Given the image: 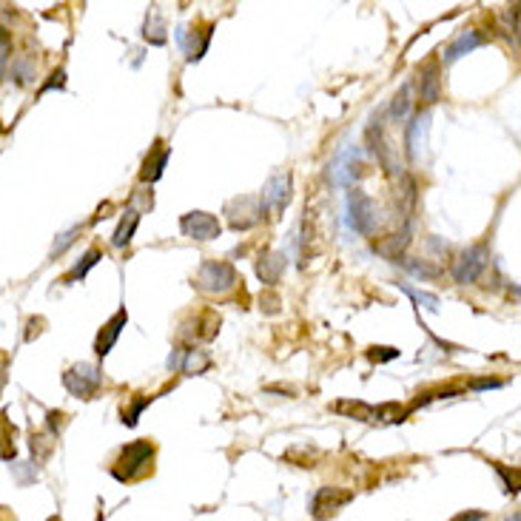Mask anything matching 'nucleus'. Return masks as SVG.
<instances>
[{
    "instance_id": "1",
    "label": "nucleus",
    "mask_w": 521,
    "mask_h": 521,
    "mask_svg": "<svg viewBox=\"0 0 521 521\" xmlns=\"http://www.w3.org/2000/svg\"><path fill=\"white\" fill-rule=\"evenodd\" d=\"M151 461H154V444L148 439H137L120 450V456L111 467V476L117 481H134L145 470H151Z\"/></svg>"
},
{
    "instance_id": "2",
    "label": "nucleus",
    "mask_w": 521,
    "mask_h": 521,
    "mask_svg": "<svg viewBox=\"0 0 521 521\" xmlns=\"http://www.w3.org/2000/svg\"><path fill=\"white\" fill-rule=\"evenodd\" d=\"M240 282L237 276V268L231 262H223V259H208L200 265L197 271V279H194V288L203 291V293H228L234 285Z\"/></svg>"
},
{
    "instance_id": "3",
    "label": "nucleus",
    "mask_w": 521,
    "mask_h": 521,
    "mask_svg": "<svg viewBox=\"0 0 521 521\" xmlns=\"http://www.w3.org/2000/svg\"><path fill=\"white\" fill-rule=\"evenodd\" d=\"M291 203V171H276L274 177L265 183L262 194H259V211L262 217H279Z\"/></svg>"
},
{
    "instance_id": "4",
    "label": "nucleus",
    "mask_w": 521,
    "mask_h": 521,
    "mask_svg": "<svg viewBox=\"0 0 521 521\" xmlns=\"http://www.w3.org/2000/svg\"><path fill=\"white\" fill-rule=\"evenodd\" d=\"M487 262H490V251H487V245L484 242H478V245H470L467 251H461V257L453 262V282H459V285H470V282H476L481 274H484V268H487Z\"/></svg>"
},
{
    "instance_id": "5",
    "label": "nucleus",
    "mask_w": 521,
    "mask_h": 521,
    "mask_svg": "<svg viewBox=\"0 0 521 521\" xmlns=\"http://www.w3.org/2000/svg\"><path fill=\"white\" fill-rule=\"evenodd\" d=\"M100 382H103L100 368L97 365H86V362H80V365H74V368H69L63 374L66 391L72 396H77V399H91L100 391Z\"/></svg>"
},
{
    "instance_id": "6",
    "label": "nucleus",
    "mask_w": 521,
    "mask_h": 521,
    "mask_svg": "<svg viewBox=\"0 0 521 521\" xmlns=\"http://www.w3.org/2000/svg\"><path fill=\"white\" fill-rule=\"evenodd\" d=\"M347 208H351V225L357 234L371 237L376 228V203L362 189H354L347 194Z\"/></svg>"
},
{
    "instance_id": "7",
    "label": "nucleus",
    "mask_w": 521,
    "mask_h": 521,
    "mask_svg": "<svg viewBox=\"0 0 521 521\" xmlns=\"http://www.w3.org/2000/svg\"><path fill=\"white\" fill-rule=\"evenodd\" d=\"M180 231L197 242H208V240H217L223 234V225L208 211H189L180 217Z\"/></svg>"
},
{
    "instance_id": "8",
    "label": "nucleus",
    "mask_w": 521,
    "mask_h": 521,
    "mask_svg": "<svg viewBox=\"0 0 521 521\" xmlns=\"http://www.w3.org/2000/svg\"><path fill=\"white\" fill-rule=\"evenodd\" d=\"M225 217H228V225L234 231H248L254 228L259 220H262V211H259V197H237L225 206Z\"/></svg>"
},
{
    "instance_id": "9",
    "label": "nucleus",
    "mask_w": 521,
    "mask_h": 521,
    "mask_svg": "<svg viewBox=\"0 0 521 521\" xmlns=\"http://www.w3.org/2000/svg\"><path fill=\"white\" fill-rule=\"evenodd\" d=\"M347 501H354V493H351V490L322 487V490L313 495V501H310V510H313V515H316V518H327V515H333L336 510H342Z\"/></svg>"
},
{
    "instance_id": "10",
    "label": "nucleus",
    "mask_w": 521,
    "mask_h": 521,
    "mask_svg": "<svg viewBox=\"0 0 521 521\" xmlns=\"http://www.w3.org/2000/svg\"><path fill=\"white\" fill-rule=\"evenodd\" d=\"M125 322H128V310L125 308H120L103 327H100V333H97V339H94V354L100 357V359H106L108 354H111V347L117 344V339H120V333H123V327H125Z\"/></svg>"
},
{
    "instance_id": "11",
    "label": "nucleus",
    "mask_w": 521,
    "mask_h": 521,
    "mask_svg": "<svg viewBox=\"0 0 521 521\" xmlns=\"http://www.w3.org/2000/svg\"><path fill=\"white\" fill-rule=\"evenodd\" d=\"M427 131H430V111L425 108V111H416L413 120L408 123L405 142H408V157H410V159H419V148H425Z\"/></svg>"
},
{
    "instance_id": "12",
    "label": "nucleus",
    "mask_w": 521,
    "mask_h": 521,
    "mask_svg": "<svg viewBox=\"0 0 521 521\" xmlns=\"http://www.w3.org/2000/svg\"><path fill=\"white\" fill-rule=\"evenodd\" d=\"M408 245H410V228H405V231H399V234H391V237L374 242V251L382 254V257L391 259V262H399V259L405 257Z\"/></svg>"
},
{
    "instance_id": "13",
    "label": "nucleus",
    "mask_w": 521,
    "mask_h": 521,
    "mask_svg": "<svg viewBox=\"0 0 521 521\" xmlns=\"http://www.w3.org/2000/svg\"><path fill=\"white\" fill-rule=\"evenodd\" d=\"M157 145H159V142H157ZM168 157H171V148H168V145H159V148H154V151L145 157V162H142L140 180H142V183H157V180L162 177L165 165H168Z\"/></svg>"
},
{
    "instance_id": "14",
    "label": "nucleus",
    "mask_w": 521,
    "mask_h": 521,
    "mask_svg": "<svg viewBox=\"0 0 521 521\" xmlns=\"http://www.w3.org/2000/svg\"><path fill=\"white\" fill-rule=\"evenodd\" d=\"M419 97L427 106L439 103V97H442V77H439V66L436 63H430V66H425L419 72Z\"/></svg>"
},
{
    "instance_id": "15",
    "label": "nucleus",
    "mask_w": 521,
    "mask_h": 521,
    "mask_svg": "<svg viewBox=\"0 0 521 521\" xmlns=\"http://www.w3.org/2000/svg\"><path fill=\"white\" fill-rule=\"evenodd\" d=\"M484 43V35H478L476 29H470V32H461L447 49H444V63H453V60H459L461 55H467V52H473V49H478Z\"/></svg>"
},
{
    "instance_id": "16",
    "label": "nucleus",
    "mask_w": 521,
    "mask_h": 521,
    "mask_svg": "<svg viewBox=\"0 0 521 521\" xmlns=\"http://www.w3.org/2000/svg\"><path fill=\"white\" fill-rule=\"evenodd\" d=\"M282 271H285V254L271 251V254H262L259 262H257V274H259V279L265 285H276L279 276H282Z\"/></svg>"
},
{
    "instance_id": "17",
    "label": "nucleus",
    "mask_w": 521,
    "mask_h": 521,
    "mask_svg": "<svg viewBox=\"0 0 521 521\" xmlns=\"http://www.w3.org/2000/svg\"><path fill=\"white\" fill-rule=\"evenodd\" d=\"M137 225H140V211H137V208H125V214H123L120 225L114 228L111 245H114V248H125V245L131 242V237H134Z\"/></svg>"
},
{
    "instance_id": "18",
    "label": "nucleus",
    "mask_w": 521,
    "mask_h": 521,
    "mask_svg": "<svg viewBox=\"0 0 521 521\" xmlns=\"http://www.w3.org/2000/svg\"><path fill=\"white\" fill-rule=\"evenodd\" d=\"M211 368V357L203 354V351H194V347H183V357H180V371L194 376V374H203Z\"/></svg>"
},
{
    "instance_id": "19",
    "label": "nucleus",
    "mask_w": 521,
    "mask_h": 521,
    "mask_svg": "<svg viewBox=\"0 0 521 521\" xmlns=\"http://www.w3.org/2000/svg\"><path fill=\"white\" fill-rule=\"evenodd\" d=\"M217 330H220V316H217L214 310H203V313L194 319V339L208 342V339L217 336Z\"/></svg>"
},
{
    "instance_id": "20",
    "label": "nucleus",
    "mask_w": 521,
    "mask_h": 521,
    "mask_svg": "<svg viewBox=\"0 0 521 521\" xmlns=\"http://www.w3.org/2000/svg\"><path fill=\"white\" fill-rule=\"evenodd\" d=\"M100 257H103V254H100V248H89V251L83 254V259H80V262H77V265H74V268L66 274V279H63V282H66V285H74V282H80V279H83V276H86V274H89V271H91V268L100 262Z\"/></svg>"
},
{
    "instance_id": "21",
    "label": "nucleus",
    "mask_w": 521,
    "mask_h": 521,
    "mask_svg": "<svg viewBox=\"0 0 521 521\" xmlns=\"http://www.w3.org/2000/svg\"><path fill=\"white\" fill-rule=\"evenodd\" d=\"M410 111V86H402L399 94L393 97V106H391V117L393 120H405Z\"/></svg>"
},
{
    "instance_id": "22",
    "label": "nucleus",
    "mask_w": 521,
    "mask_h": 521,
    "mask_svg": "<svg viewBox=\"0 0 521 521\" xmlns=\"http://www.w3.org/2000/svg\"><path fill=\"white\" fill-rule=\"evenodd\" d=\"M148 402H151V396H140V399H134V402L128 405V410H123V425L134 427V425L140 422V413L148 408Z\"/></svg>"
},
{
    "instance_id": "23",
    "label": "nucleus",
    "mask_w": 521,
    "mask_h": 521,
    "mask_svg": "<svg viewBox=\"0 0 521 521\" xmlns=\"http://www.w3.org/2000/svg\"><path fill=\"white\" fill-rule=\"evenodd\" d=\"M399 262H402L405 268H410L413 274H419V276H427V279H433V276H439V274H442V271H439L436 265H427L425 259L419 262V259H410V257H402Z\"/></svg>"
},
{
    "instance_id": "24",
    "label": "nucleus",
    "mask_w": 521,
    "mask_h": 521,
    "mask_svg": "<svg viewBox=\"0 0 521 521\" xmlns=\"http://www.w3.org/2000/svg\"><path fill=\"white\" fill-rule=\"evenodd\" d=\"M402 291H405L408 296H413L419 305H425L427 310H439V296H436V293H425V291H416V288H410V285H402Z\"/></svg>"
},
{
    "instance_id": "25",
    "label": "nucleus",
    "mask_w": 521,
    "mask_h": 521,
    "mask_svg": "<svg viewBox=\"0 0 521 521\" xmlns=\"http://www.w3.org/2000/svg\"><path fill=\"white\" fill-rule=\"evenodd\" d=\"M77 234H80V228H77V225H74V228H69L66 234H60V240L52 245V257H60V254H63V251L77 240Z\"/></svg>"
},
{
    "instance_id": "26",
    "label": "nucleus",
    "mask_w": 521,
    "mask_h": 521,
    "mask_svg": "<svg viewBox=\"0 0 521 521\" xmlns=\"http://www.w3.org/2000/svg\"><path fill=\"white\" fill-rule=\"evenodd\" d=\"M493 470H495V473L501 476V481H504V490L515 495V493H518V481H515V473H510V470H507L504 464H493Z\"/></svg>"
},
{
    "instance_id": "27",
    "label": "nucleus",
    "mask_w": 521,
    "mask_h": 521,
    "mask_svg": "<svg viewBox=\"0 0 521 521\" xmlns=\"http://www.w3.org/2000/svg\"><path fill=\"white\" fill-rule=\"evenodd\" d=\"M52 442H46V436H32V453L38 450V464L43 461V459H49V453H52Z\"/></svg>"
},
{
    "instance_id": "28",
    "label": "nucleus",
    "mask_w": 521,
    "mask_h": 521,
    "mask_svg": "<svg viewBox=\"0 0 521 521\" xmlns=\"http://www.w3.org/2000/svg\"><path fill=\"white\" fill-rule=\"evenodd\" d=\"M368 357H371L374 362H391V359L399 357V351H396V347H371Z\"/></svg>"
},
{
    "instance_id": "29",
    "label": "nucleus",
    "mask_w": 521,
    "mask_h": 521,
    "mask_svg": "<svg viewBox=\"0 0 521 521\" xmlns=\"http://www.w3.org/2000/svg\"><path fill=\"white\" fill-rule=\"evenodd\" d=\"M46 419H49V430H52V436H57V433L63 430V425H66V416H63L60 410H49V413H46Z\"/></svg>"
},
{
    "instance_id": "30",
    "label": "nucleus",
    "mask_w": 521,
    "mask_h": 521,
    "mask_svg": "<svg viewBox=\"0 0 521 521\" xmlns=\"http://www.w3.org/2000/svg\"><path fill=\"white\" fill-rule=\"evenodd\" d=\"M63 86H66V72H63V69H57V72H52V80H49V83H43L40 94H46L49 89H63Z\"/></svg>"
},
{
    "instance_id": "31",
    "label": "nucleus",
    "mask_w": 521,
    "mask_h": 521,
    "mask_svg": "<svg viewBox=\"0 0 521 521\" xmlns=\"http://www.w3.org/2000/svg\"><path fill=\"white\" fill-rule=\"evenodd\" d=\"M501 385H504L501 379H473L470 391H493V388H501Z\"/></svg>"
},
{
    "instance_id": "32",
    "label": "nucleus",
    "mask_w": 521,
    "mask_h": 521,
    "mask_svg": "<svg viewBox=\"0 0 521 521\" xmlns=\"http://www.w3.org/2000/svg\"><path fill=\"white\" fill-rule=\"evenodd\" d=\"M12 72H15L18 83H32V72H29V66H26L23 60H18V63L12 66Z\"/></svg>"
},
{
    "instance_id": "33",
    "label": "nucleus",
    "mask_w": 521,
    "mask_h": 521,
    "mask_svg": "<svg viewBox=\"0 0 521 521\" xmlns=\"http://www.w3.org/2000/svg\"><path fill=\"white\" fill-rule=\"evenodd\" d=\"M484 518H487V512H484V510H467V512L453 515L450 521H484Z\"/></svg>"
},
{
    "instance_id": "34",
    "label": "nucleus",
    "mask_w": 521,
    "mask_h": 521,
    "mask_svg": "<svg viewBox=\"0 0 521 521\" xmlns=\"http://www.w3.org/2000/svg\"><path fill=\"white\" fill-rule=\"evenodd\" d=\"M262 305H265L268 313H276L279 310V296L276 293H268V296H262Z\"/></svg>"
},
{
    "instance_id": "35",
    "label": "nucleus",
    "mask_w": 521,
    "mask_h": 521,
    "mask_svg": "<svg viewBox=\"0 0 521 521\" xmlns=\"http://www.w3.org/2000/svg\"><path fill=\"white\" fill-rule=\"evenodd\" d=\"M0 49H12V35L0 26Z\"/></svg>"
},
{
    "instance_id": "36",
    "label": "nucleus",
    "mask_w": 521,
    "mask_h": 521,
    "mask_svg": "<svg viewBox=\"0 0 521 521\" xmlns=\"http://www.w3.org/2000/svg\"><path fill=\"white\" fill-rule=\"evenodd\" d=\"M6 385V362H0V391Z\"/></svg>"
},
{
    "instance_id": "37",
    "label": "nucleus",
    "mask_w": 521,
    "mask_h": 521,
    "mask_svg": "<svg viewBox=\"0 0 521 521\" xmlns=\"http://www.w3.org/2000/svg\"><path fill=\"white\" fill-rule=\"evenodd\" d=\"M507 521H518V512H512V515H510V518H507Z\"/></svg>"
},
{
    "instance_id": "38",
    "label": "nucleus",
    "mask_w": 521,
    "mask_h": 521,
    "mask_svg": "<svg viewBox=\"0 0 521 521\" xmlns=\"http://www.w3.org/2000/svg\"><path fill=\"white\" fill-rule=\"evenodd\" d=\"M49 521H60V518H49Z\"/></svg>"
}]
</instances>
